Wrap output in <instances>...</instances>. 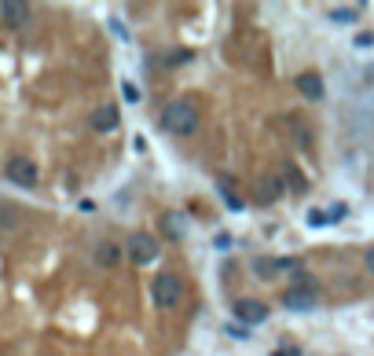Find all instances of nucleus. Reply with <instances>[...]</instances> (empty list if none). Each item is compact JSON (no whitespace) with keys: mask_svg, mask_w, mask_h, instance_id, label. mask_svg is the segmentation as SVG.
<instances>
[{"mask_svg":"<svg viewBox=\"0 0 374 356\" xmlns=\"http://www.w3.org/2000/svg\"><path fill=\"white\" fill-rule=\"evenodd\" d=\"M162 129L172 133V136H191V133L198 129V111H194V103H187V99L169 103V107L162 111Z\"/></svg>","mask_w":374,"mask_h":356,"instance_id":"obj_1","label":"nucleus"},{"mask_svg":"<svg viewBox=\"0 0 374 356\" xmlns=\"http://www.w3.org/2000/svg\"><path fill=\"white\" fill-rule=\"evenodd\" d=\"M319 305V287L312 279H297L294 287L282 290V308L290 312H312Z\"/></svg>","mask_w":374,"mask_h":356,"instance_id":"obj_2","label":"nucleus"},{"mask_svg":"<svg viewBox=\"0 0 374 356\" xmlns=\"http://www.w3.org/2000/svg\"><path fill=\"white\" fill-rule=\"evenodd\" d=\"M150 294H154V305L169 312L184 301V283H180V276H172V272H162V276L150 283Z\"/></svg>","mask_w":374,"mask_h":356,"instance_id":"obj_3","label":"nucleus"},{"mask_svg":"<svg viewBox=\"0 0 374 356\" xmlns=\"http://www.w3.org/2000/svg\"><path fill=\"white\" fill-rule=\"evenodd\" d=\"M125 254L136 265H150V261H158V243H154V235H147V232H132L128 243H125Z\"/></svg>","mask_w":374,"mask_h":356,"instance_id":"obj_4","label":"nucleus"},{"mask_svg":"<svg viewBox=\"0 0 374 356\" xmlns=\"http://www.w3.org/2000/svg\"><path fill=\"white\" fill-rule=\"evenodd\" d=\"M231 316H235L238 323H246V327H257V323L268 320V305L257 301V298H238L235 308H231Z\"/></svg>","mask_w":374,"mask_h":356,"instance_id":"obj_5","label":"nucleus"},{"mask_svg":"<svg viewBox=\"0 0 374 356\" xmlns=\"http://www.w3.org/2000/svg\"><path fill=\"white\" fill-rule=\"evenodd\" d=\"M4 177L11 180V184H18V187H33L37 184V165L30 162V158H11L8 165H4Z\"/></svg>","mask_w":374,"mask_h":356,"instance_id":"obj_6","label":"nucleus"},{"mask_svg":"<svg viewBox=\"0 0 374 356\" xmlns=\"http://www.w3.org/2000/svg\"><path fill=\"white\" fill-rule=\"evenodd\" d=\"M118 121H121V114H118L114 103H103V107H96L92 118H88V125H92L96 133H114V129H118Z\"/></svg>","mask_w":374,"mask_h":356,"instance_id":"obj_7","label":"nucleus"},{"mask_svg":"<svg viewBox=\"0 0 374 356\" xmlns=\"http://www.w3.org/2000/svg\"><path fill=\"white\" fill-rule=\"evenodd\" d=\"M294 85H297V92H301L304 99H323V77L312 74V70L297 74V77H294Z\"/></svg>","mask_w":374,"mask_h":356,"instance_id":"obj_8","label":"nucleus"},{"mask_svg":"<svg viewBox=\"0 0 374 356\" xmlns=\"http://www.w3.org/2000/svg\"><path fill=\"white\" fill-rule=\"evenodd\" d=\"M282 191H286L282 177H260V184H257V199H260L264 206L279 202V199H282Z\"/></svg>","mask_w":374,"mask_h":356,"instance_id":"obj_9","label":"nucleus"},{"mask_svg":"<svg viewBox=\"0 0 374 356\" xmlns=\"http://www.w3.org/2000/svg\"><path fill=\"white\" fill-rule=\"evenodd\" d=\"M0 15H4L8 26H26L30 4H22V0H4V4H0Z\"/></svg>","mask_w":374,"mask_h":356,"instance_id":"obj_10","label":"nucleus"},{"mask_svg":"<svg viewBox=\"0 0 374 356\" xmlns=\"http://www.w3.org/2000/svg\"><path fill=\"white\" fill-rule=\"evenodd\" d=\"M162 228H165L169 239H184L187 235V217L184 213H165L162 217Z\"/></svg>","mask_w":374,"mask_h":356,"instance_id":"obj_11","label":"nucleus"},{"mask_svg":"<svg viewBox=\"0 0 374 356\" xmlns=\"http://www.w3.org/2000/svg\"><path fill=\"white\" fill-rule=\"evenodd\" d=\"M96 261H99L103 268L118 265V261H121V246H118V243H99V246H96Z\"/></svg>","mask_w":374,"mask_h":356,"instance_id":"obj_12","label":"nucleus"},{"mask_svg":"<svg viewBox=\"0 0 374 356\" xmlns=\"http://www.w3.org/2000/svg\"><path fill=\"white\" fill-rule=\"evenodd\" d=\"M253 272H257V276H260V279H275V276H279V261H268V257H257V261H253Z\"/></svg>","mask_w":374,"mask_h":356,"instance_id":"obj_13","label":"nucleus"},{"mask_svg":"<svg viewBox=\"0 0 374 356\" xmlns=\"http://www.w3.org/2000/svg\"><path fill=\"white\" fill-rule=\"evenodd\" d=\"M282 184H290L294 191H308V180L294 169V165H286V169H282Z\"/></svg>","mask_w":374,"mask_h":356,"instance_id":"obj_14","label":"nucleus"},{"mask_svg":"<svg viewBox=\"0 0 374 356\" xmlns=\"http://www.w3.org/2000/svg\"><path fill=\"white\" fill-rule=\"evenodd\" d=\"M216 187H220V195H224V206H228V209H242V199H235V187H231L224 177L216 180Z\"/></svg>","mask_w":374,"mask_h":356,"instance_id":"obj_15","label":"nucleus"},{"mask_svg":"<svg viewBox=\"0 0 374 356\" xmlns=\"http://www.w3.org/2000/svg\"><path fill=\"white\" fill-rule=\"evenodd\" d=\"M330 23H356V8H330Z\"/></svg>","mask_w":374,"mask_h":356,"instance_id":"obj_16","label":"nucleus"},{"mask_svg":"<svg viewBox=\"0 0 374 356\" xmlns=\"http://www.w3.org/2000/svg\"><path fill=\"white\" fill-rule=\"evenodd\" d=\"M330 221V213H323V209H308V224H312V228H323Z\"/></svg>","mask_w":374,"mask_h":356,"instance_id":"obj_17","label":"nucleus"},{"mask_svg":"<svg viewBox=\"0 0 374 356\" xmlns=\"http://www.w3.org/2000/svg\"><path fill=\"white\" fill-rule=\"evenodd\" d=\"M121 92H125V99H128V103H136V99H140V89H136V85H128V81L121 85Z\"/></svg>","mask_w":374,"mask_h":356,"instance_id":"obj_18","label":"nucleus"},{"mask_svg":"<svg viewBox=\"0 0 374 356\" xmlns=\"http://www.w3.org/2000/svg\"><path fill=\"white\" fill-rule=\"evenodd\" d=\"M374 45V33H360L356 37V48H370Z\"/></svg>","mask_w":374,"mask_h":356,"instance_id":"obj_19","label":"nucleus"},{"mask_svg":"<svg viewBox=\"0 0 374 356\" xmlns=\"http://www.w3.org/2000/svg\"><path fill=\"white\" fill-rule=\"evenodd\" d=\"M363 265H367V272H370V276H374V246L367 250V254H363Z\"/></svg>","mask_w":374,"mask_h":356,"instance_id":"obj_20","label":"nucleus"}]
</instances>
